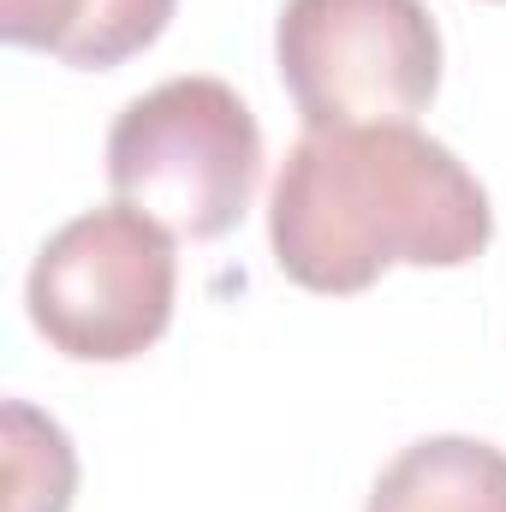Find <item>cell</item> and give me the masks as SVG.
Instances as JSON below:
<instances>
[{"instance_id": "cell-1", "label": "cell", "mask_w": 506, "mask_h": 512, "mask_svg": "<svg viewBox=\"0 0 506 512\" xmlns=\"http://www.w3.org/2000/svg\"><path fill=\"white\" fill-rule=\"evenodd\" d=\"M495 209L477 173L417 126L304 131L268 197V245L292 286L352 298L393 262L465 268L489 251Z\"/></svg>"}, {"instance_id": "cell-2", "label": "cell", "mask_w": 506, "mask_h": 512, "mask_svg": "<svg viewBox=\"0 0 506 512\" xmlns=\"http://www.w3.org/2000/svg\"><path fill=\"white\" fill-rule=\"evenodd\" d=\"M262 179V126L221 78H167L120 108L108 131L114 197L173 239H227Z\"/></svg>"}, {"instance_id": "cell-3", "label": "cell", "mask_w": 506, "mask_h": 512, "mask_svg": "<svg viewBox=\"0 0 506 512\" xmlns=\"http://www.w3.org/2000/svg\"><path fill=\"white\" fill-rule=\"evenodd\" d=\"M173 233L131 203L72 215L30 262L24 304L36 334L78 364L143 358L173 322Z\"/></svg>"}, {"instance_id": "cell-4", "label": "cell", "mask_w": 506, "mask_h": 512, "mask_svg": "<svg viewBox=\"0 0 506 512\" xmlns=\"http://www.w3.org/2000/svg\"><path fill=\"white\" fill-rule=\"evenodd\" d=\"M274 66L310 131L411 126L441 90V30L423 0H286Z\"/></svg>"}, {"instance_id": "cell-5", "label": "cell", "mask_w": 506, "mask_h": 512, "mask_svg": "<svg viewBox=\"0 0 506 512\" xmlns=\"http://www.w3.org/2000/svg\"><path fill=\"white\" fill-rule=\"evenodd\" d=\"M173 6L179 0H0V36L84 72H108L167 30Z\"/></svg>"}, {"instance_id": "cell-6", "label": "cell", "mask_w": 506, "mask_h": 512, "mask_svg": "<svg viewBox=\"0 0 506 512\" xmlns=\"http://www.w3.org/2000/svg\"><path fill=\"white\" fill-rule=\"evenodd\" d=\"M364 512H506V453L477 435L411 441L376 477Z\"/></svg>"}, {"instance_id": "cell-7", "label": "cell", "mask_w": 506, "mask_h": 512, "mask_svg": "<svg viewBox=\"0 0 506 512\" xmlns=\"http://www.w3.org/2000/svg\"><path fill=\"white\" fill-rule=\"evenodd\" d=\"M6 512H72L78 453L72 435L30 399H6Z\"/></svg>"}]
</instances>
